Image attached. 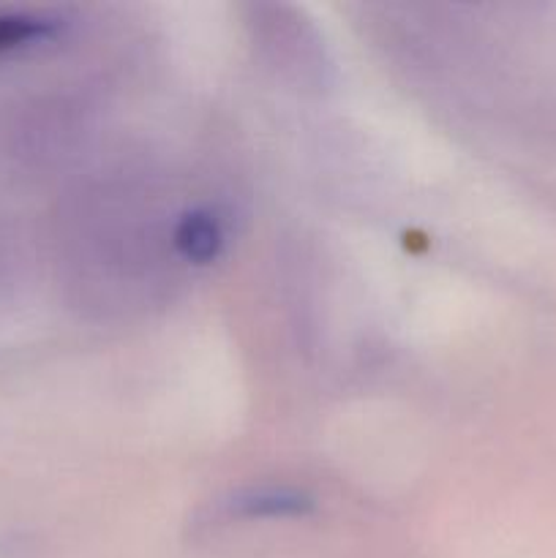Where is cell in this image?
Instances as JSON below:
<instances>
[{"label":"cell","instance_id":"obj_3","mask_svg":"<svg viewBox=\"0 0 556 558\" xmlns=\"http://www.w3.org/2000/svg\"><path fill=\"white\" fill-rule=\"evenodd\" d=\"M49 33H52V22L41 20V16H25V14L0 16V49L41 41V38L49 36Z\"/></svg>","mask_w":556,"mask_h":558},{"label":"cell","instance_id":"obj_1","mask_svg":"<svg viewBox=\"0 0 556 558\" xmlns=\"http://www.w3.org/2000/svg\"><path fill=\"white\" fill-rule=\"evenodd\" d=\"M223 245V232L221 223L216 221V216L205 210H191L174 227V248L180 251V256L194 265H207L218 256Z\"/></svg>","mask_w":556,"mask_h":558},{"label":"cell","instance_id":"obj_2","mask_svg":"<svg viewBox=\"0 0 556 558\" xmlns=\"http://www.w3.org/2000/svg\"><path fill=\"white\" fill-rule=\"evenodd\" d=\"M314 501L292 488H262L234 499L232 512L245 518H294L305 515Z\"/></svg>","mask_w":556,"mask_h":558}]
</instances>
